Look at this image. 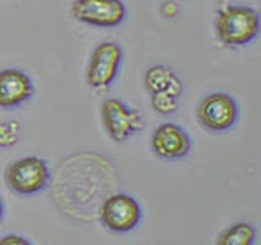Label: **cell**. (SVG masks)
Masks as SVG:
<instances>
[{
	"label": "cell",
	"mask_w": 261,
	"mask_h": 245,
	"mask_svg": "<svg viewBox=\"0 0 261 245\" xmlns=\"http://www.w3.org/2000/svg\"><path fill=\"white\" fill-rule=\"evenodd\" d=\"M216 33L228 47L247 46L259 35V15L248 5H224L217 12Z\"/></svg>",
	"instance_id": "1"
},
{
	"label": "cell",
	"mask_w": 261,
	"mask_h": 245,
	"mask_svg": "<svg viewBox=\"0 0 261 245\" xmlns=\"http://www.w3.org/2000/svg\"><path fill=\"white\" fill-rule=\"evenodd\" d=\"M21 137V126L16 121L0 122V149L15 145Z\"/></svg>",
	"instance_id": "13"
},
{
	"label": "cell",
	"mask_w": 261,
	"mask_h": 245,
	"mask_svg": "<svg viewBox=\"0 0 261 245\" xmlns=\"http://www.w3.org/2000/svg\"><path fill=\"white\" fill-rule=\"evenodd\" d=\"M5 182L15 193L35 194L44 190V186L49 182L47 163L36 155L21 157L7 167Z\"/></svg>",
	"instance_id": "2"
},
{
	"label": "cell",
	"mask_w": 261,
	"mask_h": 245,
	"mask_svg": "<svg viewBox=\"0 0 261 245\" xmlns=\"http://www.w3.org/2000/svg\"><path fill=\"white\" fill-rule=\"evenodd\" d=\"M178 103H179V96L178 95L168 93V92L150 93V105H152V108L157 111L159 114H163V116H168V114L176 113Z\"/></svg>",
	"instance_id": "12"
},
{
	"label": "cell",
	"mask_w": 261,
	"mask_h": 245,
	"mask_svg": "<svg viewBox=\"0 0 261 245\" xmlns=\"http://www.w3.org/2000/svg\"><path fill=\"white\" fill-rule=\"evenodd\" d=\"M142 217L139 203L130 194L116 193L108 196L100 208V223L111 232H129Z\"/></svg>",
	"instance_id": "6"
},
{
	"label": "cell",
	"mask_w": 261,
	"mask_h": 245,
	"mask_svg": "<svg viewBox=\"0 0 261 245\" xmlns=\"http://www.w3.org/2000/svg\"><path fill=\"white\" fill-rule=\"evenodd\" d=\"M28 243L30 242L27 239H23L20 235H13V234L5 235L0 239V245H28Z\"/></svg>",
	"instance_id": "14"
},
{
	"label": "cell",
	"mask_w": 261,
	"mask_h": 245,
	"mask_svg": "<svg viewBox=\"0 0 261 245\" xmlns=\"http://www.w3.org/2000/svg\"><path fill=\"white\" fill-rule=\"evenodd\" d=\"M101 119L106 133L116 142L126 141L144 128L142 114L118 98H108L103 102Z\"/></svg>",
	"instance_id": "5"
},
{
	"label": "cell",
	"mask_w": 261,
	"mask_h": 245,
	"mask_svg": "<svg viewBox=\"0 0 261 245\" xmlns=\"http://www.w3.org/2000/svg\"><path fill=\"white\" fill-rule=\"evenodd\" d=\"M122 0H73L72 16L77 21L100 28L118 27L126 18Z\"/></svg>",
	"instance_id": "7"
},
{
	"label": "cell",
	"mask_w": 261,
	"mask_h": 245,
	"mask_svg": "<svg viewBox=\"0 0 261 245\" xmlns=\"http://www.w3.org/2000/svg\"><path fill=\"white\" fill-rule=\"evenodd\" d=\"M160 12L163 16H167V18H173V16H176V13H178V7L175 2H163Z\"/></svg>",
	"instance_id": "15"
},
{
	"label": "cell",
	"mask_w": 261,
	"mask_h": 245,
	"mask_svg": "<svg viewBox=\"0 0 261 245\" xmlns=\"http://www.w3.org/2000/svg\"><path fill=\"white\" fill-rule=\"evenodd\" d=\"M122 61V49L114 41H103L90 56L87 84L95 90L110 88L116 80Z\"/></svg>",
	"instance_id": "3"
},
{
	"label": "cell",
	"mask_w": 261,
	"mask_h": 245,
	"mask_svg": "<svg viewBox=\"0 0 261 245\" xmlns=\"http://www.w3.org/2000/svg\"><path fill=\"white\" fill-rule=\"evenodd\" d=\"M35 93V87L27 72L16 67L0 70V108L10 110L27 103Z\"/></svg>",
	"instance_id": "9"
},
{
	"label": "cell",
	"mask_w": 261,
	"mask_h": 245,
	"mask_svg": "<svg viewBox=\"0 0 261 245\" xmlns=\"http://www.w3.org/2000/svg\"><path fill=\"white\" fill-rule=\"evenodd\" d=\"M196 116L202 128L212 133H222L235 126L239 119V105L228 93L216 92L206 95L199 102Z\"/></svg>",
	"instance_id": "4"
},
{
	"label": "cell",
	"mask_w": 261,
	"mask_h": 245,
	"mask_svg": "<svg viewBox=\"0 0 261 245\" xmlns=\"http://www.w3.org/2000/svg\"><path fill=\"white\" fill-rule=\"evenodd\" d=\"M256 239L255 229L250 223H237L219 235V245H253Z\"/></svg>",
	"instance_id": "11"
},
{
	"label": "cell",
	"mask_w": 261,
	"mask_h": 245,
	"mask_svg": "<svg viewBox=\"0 0 261 245\" xmlns=\"http://www.w3.org/2000/svg\"><path fill=\"white\" fill-rule=\"evenodd\" d=\"M152 152L163 160L186 157L191 151V139L186 131L175 122H163L153 131L150 139Z\"/></svg>",
	"instance_id": "8"
},
{
	"label": "cell",
	"mask_w": 261,
	"mask_h": 245,
	"mask_svg": "<svg viewBox=\"0 0 261 245\" xmlns=\"http://www.w3.org/2000/svg\"><path fill=\"white\" fill-rule=\"evenodd\" d=\"M144 84L150 93L168 92V93L179 96L183 92V84H181V80H179V77L170 67L162 64L152 65V67L147 69L144 76Z\"/></svg>",
	"instance_id": "10"
},
{
	"label": "cell",
	"mask_w": 261,
	"mask_h": 245,
	"mask_svg": "<svg viewBox=\"0 0 261 245\" xmlns=\"http://www.w3.org/2000/svg\"><path fill=\"white\" fill-rule=\"evenodd\" d=\"M4 217V203H2V200H0V219Z\"/></svg>",
	"instance_id": "16"
}]
</instances>
